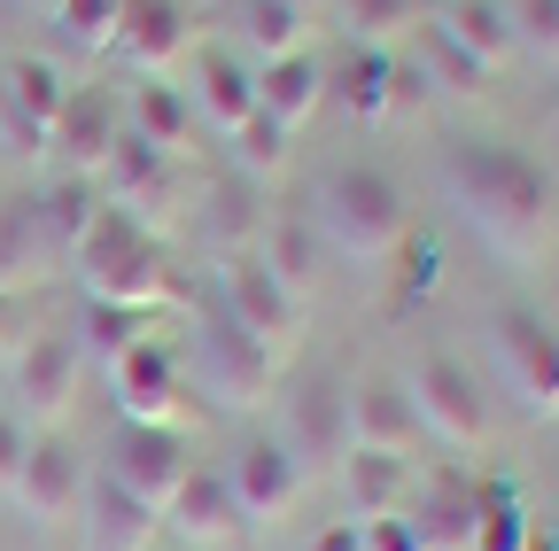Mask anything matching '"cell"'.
<instances>
[{
    "mask_svg": "<svg viewBox=\"0 0 559 551\" xmlns=\"http://www.w3.org/2000/svg\"><path fill=\"white\" fill-rule=\"evenodd\" d=\"M55 264H62V256H55L47 226H39V202H32V194L0 202V296L32 288L39 272H55Z\"/></svg>",
    "mask_w": 559,
    "mask_h": 551,
    "instance_id": "obj_28",
    "label": "cell"
},
{
    "mask_svg": "<svg viewBox=\"0 0 559 551\" xmlns=\"http://www.w3.org/2000/svg\"><path fill=\"white\" fill-rule=\"evenodd\" d=\"M16 9H47V16H55V0H16Z\"/></svg>",
    "mask_w": 559,
    "mask_h": 551,
    "instance_id": "obj_43",
    "label": "cell"
},
{
    "mask_svg": "<svg viewBox=\"0 0 559 551\" xmlns=\"http://www.w3.org/2000/svg\"><path fill=\"white\" fill-rule=\"evenodd\" d=\"M358 528H366V551H428L412 513H381V520H358Z\"/></svg>",
    "mask_w": 559,
    "mask_h": 551,
    "instance_id": "obj_40",
    "label": "cell"
},
{
    "mask_svg": "<svg viewBox=\"0 0 559 551\" xmlns=\"http://www.w3.org/2000/svg\"><path fill=\"white\" fill-rule=\"evenodd\" d=\"M109 55L124 62L132 79H171V62L194 55V16H187V0H124Z\"/></svg>",
    "mask_w": 559,
    "mask_h": 551,
    "instance_id": "obj_15",
    "label": "cell"
},
{
    "mask_svg": "<svg viewBox=\"0 0 559 551\" xmlns=\"http://www.w3.org/2000/svg\"><path fill=\"white\" fill-rule=\"evenodd\" d=\"M0 319H9V296H0Z\"/></svg>",
    "mask_w": 559,
    "mask_h": 551,
    "instance_id": "obj_45",
    "label": "cell"
},
{
    "mask_svg": "<svg viewBox=\"0 0 559 551\" xmlns=\"http://www.w3.org/2000/svg\"><path fill=\"white\" fill-rule=\"evenodd\" d=\"M481 334H489V358H498L513 404L528 420H559V326L536 303H498L481 319Z\"/></svg>",
    "mask_w": 559,
    "mask_h": 551,
    "instance_id": "obj_6",
    "label": "cell"
},
{
    "mask_svg": "<svg viewBox=\"0 0 559 551\" xmlns=\"http://www.w3.org/2000/svg\"><path fill=\"white\" fill-rule=\"evenodd\" d=\"M79 381H86V350H79V334L70 326H39V334H24L16 342V358H9V411L39 435V428H55L70 404H79Z\"/></svg>",
    "mask_w": 559,
    "mask_h": 551,
    "instance_id": "obj_9",
    "label": "cell"
},
{
    "mask_svg": "<svg viewBox=\"0 0 559 551\" xmlns=\"http://www.w3.org/2000/svg\"><path fill=\"white\" fill-rule=\"evenodd\" d=\"M70 272H79L86 303H124V311H156L179 296L171 280V256H164V233L148 218L117 211V202H102L94 226L79 233V249H70Z\"/></svg>",
    "mask_w": 559,
    "mask_h": 551,
    "instance_id": "obj_3",
    "label": "cell"
},
{
    "mask_svg": "<svg viewBox=\"0 0 559 551\" xmlns=\"http://www.w3.org/2000/svg\"><path fill=\"white\" fill-rule=\"evenodd\" d=\"M70 86H79V79H62L55 55H32V47L0 55V124H9L16 148H39V156H47V132H55Z\"/></svg>",
    "mask_w": 559,
    "mask_h": 551,
    "instance_id": "obj_13",
    "label": "cell"
},
{
    "mask_svg": "<svg viewBox=\"0 0 559 551\" xmlns=\"http://www.w3.org/2000/svg\"><path fill=\"white\" fill-rule=\"evenodd\" d=\"M506 16H513V32H521V55L536 47V55L559 62V0H506Z\"/></svg>",
    "mask_w": 559,
    "mask_h": 551,
    "instance_id": "obj_39",
    "label": "cell"
},
{
    "mask_svg": "<svg viewBox=\"0 0 559 551\" xmlns=\"http://www.w3.org/2000/svg\"><path fill=\"white\" fill-rule=\"evenodd\" d=\"M288 9H304V16H311V9H319V0H288Z\"/></svg>",
    "mask_w": 559,
    "mask_h": 551,
    "instance_id": "obj_44",
    "label": "cell"
},
{
    "mask_svg": "<svg viewBox=\"0 0 559 551\" xmlns=\"http://www.w3.org/2000/svg\"><path fill=\"white\" fill-rule=\"evenodd\" d=\"M342 498H349V520H381V513H404L412 505V458L404 451H342Z\"/></svg>",
    "mask_w": 559,
    "mask_h": 551,
    "instance_id": "obj_25",
    "label": "cell"
},
{
    "mask_svg": "<svg viewBox=\"0 0 559 551\" xmlns=\"http://www.w3.org/2000/svg\"><path fill=\"white\" fill-rule=\"evenodd\" d=\"M280 443H288L311 474L342 466L349 451V381L334 366H304V373H280Z\"/></svg>",
    "mask_w": 559,
    "mask_h": 551,
    "instance_id": "obj_7",
    "label": "cell"
},
{
    "mask_svg": "<svg viewBox=\"0 0 559 551\" xmlns=\"http://www.w3.org/2000/svg\"><path fill=\"white\" fill-rule=\"evenodd\" d=\"M124 132H132V141H148V148H164L179 164L202 141V117H194V101H187L179 79H132L124 86Z\"/></svg>",
    "mask_w": 559,
    "mask_h": 551,
    "instance_id": "obj_21",
    "label": "cell"
},
{
    "mask_svg": "<svg viewBox=\"0 0 559 551\" xmlns=\"http://www.w3.org/2000/svg\"><path fill=\"white\" fill-rule=\"evenodd\" d=\"M536 513L521 505L513 481H481V520H474V551H536Z\"/></svg>",
    "mask_w": 559,
    "mask_h": 551,
    "instance_id": "obj_33",
    "label": "cell"
},
{
    "mask_svg": "<svg viewBox=\"0 0 559 551\" xmlns=\"http://www.w3.org/2000/svg\"><path fill=\"white\" fill-rule=\"evenodd\" d=\"M156 326H164L156 311H124V303H79V326H70V334H79V350H86V358L117 366V358L132 350V342H140V334H156Z\"/></svg>",
    "mask_w": 559,
    "mask_h": 551,
    "instance_id": "obj_34",
    "label": "cell"
},
{
    "mask_svg": "<svg viewBox=\"0 0 559 551\" xmlns=\"http://www.w3.org/2000/svg\"><path fill=\"white\" fill-rule=\"evenodd\" d=\"M156 543H164V513L94 466L79 498V551H156Z\"/></svg>",
    "mask_w": 559,
    "mask_h": 551,
    "instance_id": "obj_17",
    "label": "cell"
},
{
    "mask_svg": "<svg viewBox=\"0 0 559 551\" xmlns=\"http://www.w3.org/2000/svg\"><path fill=\"white\" fill-rule=\"evenodd\" d=\"M187 101L202 117V132H241L257 117V62L241 47H194V71H187Z\"/></svg>",
    "mask_w": 559,
    "mask_h": 551,
    "instance_id": "obj_18",
    "label": "cell"
},
{
    "mask_svg": "<svg viewBox=\"0 0 559 551\" xmlns=\"http://www.w3.org/2000/svg\"><path fill=\"white\" fill-rule=\"evenodd\" d=\"M404 388H412V411H419V435H436V443H451V451H481L489 443V396H481V381H474V366L459 358V350H419L412 366H404Z\"/></svg>",
    "mask_w": 559,
    "mask_h": 551,
    "instance_id": "obj_5",
    "label": "cell"
},
{
    "mask_svg": "<svg viewBox=\"0 0 559 551\" xmlns=\"http://www.w3.org/2000/svg\"><path fill=\"white\" fill-rule=\"evenodd\" d=\"M210 303L234 311V319L264 342V350H288V342L304 334V303H296L288 288H280L272 272H264V256H257V249L218 256V272H210Z\"/></svg>",
    "mask_w": 559,
    "mask_h": 551,
    "instance_id": "obj_10",
    "label": "cell"
},
{
    "mask_svg": "<svg viewBox=\"0 0 559 551\" xmlns=\"http://www.w3.org/2000/svg\"><path fill=\"white\" fill-rule=\"evenodd\" d=\"M24 443H32V428L16 420L9 404H0V490H9V481H16V466H24Z\"/></svg>",
    "mask_w": 559,
    "mask_h": 551,
    "instance_id": "obj_41",
    "label": "cell"
},
{
    "mask_svg": "<svg viewBox=\"0 0 559 551\" xmlns=\"http://www.w3.org/2000/svg\"><path fill=\"white\" fill-rule=\"evenodd\" d=\"M187 388V358H179V342L156 326V334H140L132 350L109 366V396L124 420H171V404Z\"/></svg>",
    "mask_w": 559,
    "mask_h": 551,
    "instance_id": "obj_16",
    "label": "cell"
},
{
    "mask_svg": "<svg viewBox=\"0 0 559 551\" xmlns=\"http://www.w3.org/2000/svg\"><path fill=\"white\" fill-rule=\"evenodd\" d=\"M117 16H124V0H55V32L70 47H94V55L117 39Z\"/></svg>",
    "mask_w": 559,
    "mask_h": 551,
    "instance_id": "obj_38",
    "label": "cell"
},
{
    "mask_svg": "<svg viewBox=\"0 0 559 551\" xmlns=\"http://www.w3.org/2000/svg\"><path fill=\"white\" fill-rule=\"evenodd\" d=\"M194 466H202V458H194V443H187L179 420H117V435L102 443V474L124 481V490H132L140 505H156V513L179 498V481H187Z\"/></svg>",
    "mask_w": 559,
    "mask_h": 551,
    "instance_id": "obj_8",
    "label": "cell"
},
{
    "mask_svg": "<svg viewBox=\"0 0 559 551\" xmlns=\"http://www.w3.org/2000/svg\"><path fill=\"white\" fill-rule=\"evenodd\" d=\"M94 187H102V202H117V211H132V218L156 226V211L179 202V164L164 148H148V141H132V132H117V148L102 156Z\"/></svg>",
    "mask_w": 559,
    "mask_h": 551,
    "instance_id": "obj_19",
    "label": "cell"
},
{
    "mask_svg": "<svg viewBox=\"0 0 559 551\" xmlns=\"http://www.w3.org/2000/svg\"><path fill=\"white\" fill-rule=\"evenodd\" d=\"M428 536V551H474V520H481V481L466 474H428L404 505Z\"/></svg>",
    "mask_w": 559,
    "mask_h": 551,
    "instance_id": "obj_24",
    "label": "cell"
},
{
    "mask_svg": "<svg viewBox=\"0 0 559 551\" xmlns=\"http://www.w3.org/2000/svg\"><path fill=\"white\" fill-rule=\"evenodd\" d=\"M389 79H396V47H358L326 71V94L349 109V117H389Z\"/></svg>",
    "mask_w": 559,
    "mask_h": 551,
    "instance_id": "obj_30",
    "label": "cell"
},
{
    "mask_svg": "<svg viewBox=\"0 0 559 551\" xmlns=\"http://www.w3.org/2000/svg\"><path fill=\"white\" fill-rule=\"evenodd\" d=\"M218 474H226V490H234L241 528H249V520H272V513H288V505L304 498V481H311V466H304L288 443H280V428H249Z\"/></svg>",
    "mask_w": 559,
    "mask_h": 551,
    "instance_id": "obj_11",
    "label": "cell"
},
{
    "mask_svg": "<svg viewBox=\"0 0 559 551\" xmlns=\"http://www.w3.org/2000/svg\"><path fill=\"white\" fill-rule=\"evenodd\" d=\"M257 256H264V272H272V280L288 288L296 303H311V296L326 288V272H334V256H326V241L311 233V218H304V211H280V218H264Z\"/></svg>",
    "mask_w": 559,
    "mask_h": 551,
    "instance_id": "obj_23",
    "label": "cell"
},
{
    "mask_svg": "<svg viewBox=\"0 0 559 551\" xmlns=\"http://www.w3.org/2000/svg\"><path fill=\"white\" fill-rule=\"evenodd\" d=\"M117 132H124V94H109L102 79H86V86H70V101H62L55 132H47V164L94 179L102 156L117 148Z\"/></svg>",
    "mask_w": 559,
    "mask_h": 551,
    "instance_id": "obj_14",
    "label": "cell"
},
{
    "mask_svg": "<svg viewBox=\"0 0 559 551\" xmlns=\"http://www.w3.org/2000/svg\"><path fill=\"white\" fill-rule=\"evenodd\" d=\"M304 218H311V233L326 241L334 264H358V272H381V264H396V256L419 241L404 179H396L389 164H366V156L334 164V171L311 187Z\"/></svg>",
    "mask_w": 559,
    "mask_h": 551,
    "instance_id": "obj_2",
    "label": "cell"
},
{
    "mask_svg": "<svg viewBox=\"0 0 559 551\" xmlns=\"http://www.w3.org/2000/svg\"><path fill=\"white\" fill-rule=\"evenodd\" d=\"M412 39H419V55H412V62L428 71V86H436V94H481V86H489V71H481V62H474L443 24H412Z\"/></svg>",
    "mask_w": 559,
    "mask_h": 551,
    "instance_id": "obj_35",
    "label": "cell"
},
{
    "mask_svg": "<svg viewBox=\"0 0 559 551\" xmlns=\"http://www.w3.org/2000/svg\"><path fill=\"white\" fill-rule=\"evenodd\" d=\"M257 179H241V171H226L218 187L202 194V226H210V241H218V256H234V249H257V233H264V211H257Z\"/></svg>",
    "mask_w": 559,
    "mask_h": 551,
    "instance_id": "obj_31",
    "label": "cell"
},
{
    "mask_svg": "<svg viewBox=\"0 0 559 551\" xmlns=\"http://www.w3.org/2000/svg\"><path fill=\"white\" fill-rule=\"evenodd\" d=\"M349 443L358 451H404V458L419 451V411H412L404 373L373 366V373L349 381Z\"/></svg>",
    "mask_w": 559,
    "mask_h": 551,
    "instance_id": "obj_20",
    "label": "cell"
},
{
    "mask_svg": "<svg viewBox=\"0 0 559 551\" xmlns=\"http://www.w3.org/2000/svg\"><path fill=\"white\" fill-rule=\"evenodd\" d=\"M288 156H296V132L288 124H280V117H249L241 132H226V171H241V179H280V171H288Z\"/></svg>",
    "mask_w": 559,
    "mask_h": 551,
    "instance_id": "obj_32",
    "label": "cell"
},
{
    "mask_svg": "<svg viewBox=\"0 0 559 551\" xmlns=\"http://www.w3.org/2000/svg\"><path fill=\"white\" fill-rule=\"evenodd\" d=\"M334 16L358 47H389L404 24H419V0H334Z\"/></svg>",
    "mask_w": 559,
    "mask_h": 551,
    "instance_id": "obj_37",
    "label": "cell"
},
{
    "mask_svg": "<svg viewBox=\"0 0 559 551\" xmlns=\"http://www.w3.org/2000/svg\"><path fill=\"white\" fill-rule=\"evenodd\" d=\"M86 451L70 443V435H55V428H39L32 443H24V466H16V481H9V498H16V513L24 520H39V528H62V520H79V498H86Z\"/></svg>",
    "mask_w": 559,
    "mask_h": 551,
    "instance_id": "obj_12",
    "label": "cell"
},
{
    "mask_svg": "<svg viewBox=\"0 0 559 551\" xmlns=\"http://www.w3.org/2000/svg\"><path fill=\"white\" fill-rule=\"evenodd\" d=\"M428 24H443L489 79L498 71H513L521 62V32H513V16H506V0H443V9L428 16Z\"/></svg>",
    "mask_w": 559,
    "mask_h": 551,
    "instance_id": "obj_26",
    "label": "cell"
},
{
    "mask_svg": "<svg viewBox=\"0 0 559 551\" xmlns=\"http://www.w3.org/2000/svg\"><path fill=\"white\" fill-rule=\"evenodd\" d=\"M304 551H366V528H358V520H349V513H342V520H319Z\"/></svg>",
    "mask_w": 559,
    "mask_h": 551,
    "instance_id": "obj_42",
    "label": "cell"
},
{
    "mask_svg": "<svg viewBox=\"0 0 559 551\" xmlns=\"http://www.w3.org/2000/svg\"><path fill=\"white\" fill-rule=\"evenodd\" d=\"M32 202H39V226H47L55 256L70 264V249H79V233H86V226H94V211H102V187H94L86 171H47V179L32 187Z\"/></svg>",
    "mask_w": 559,
    "mask_h": 551,
    "instance_id": "obj_29",
    "label": "cell"
},
{
    "mask_svg": "<svg viewBox=\"0 0 559 551\" xmlns=\"http://www.w3.org/2000/svg\"><path fill=\"white\" fill-rule=\"evenodd\" d=\"M319 101H326V62H319L311 47L257 62V109H264V117H280L288 132H296V124H304Z\"/></svg>",
    "mask_w": 559,
    "mask_h": 551,
    "instance_id": "obj_27",
    "label": "cell"
},
{
    "mask_svg": "<svg viewBox=\"0 0 559 551\" xmlns=\"http://www.w3.org/2000/svg\"><path fill=\"white\" fill-rule=\"evenodd\" d=\"M443 171V194H451V211L489 241V249H506V256H536L551 233H559V179L498 141V132H459V141L436 156Z\"/></svg>",
    "mask_w": 559,
    "mask_h": 551,
    "instance_id": "obj_1",
    "label": "cell"
},
{
    "mask_svg": "<svg viewBox=\"0 0 559 551\" xmlns=\"http://www.w3.org/2000/svg\"><path fill=\"white\" fill-rule=\"evenodd\" d=\"M164 536H179L187 551H218L241 536V513H234V490H226L218 466H194L179 481V498L164 505Z\"/></svg>",
    "mask_w": 559,
    "mask_h": 551,
    "instance_id": "obj_22",
    "label": "cell"
},
{
    "mask_svg": "<svg viewBox=\"0 0 559 551\" xmlns=\"http://www.w3.org/2000/svg\"><path fill=\"white\" fill-rule=\"evenodd\" d=\"M234 24H241V47H249L257 62L296 55V47H304V32H311V16H304V9H288V0H241Z\"/></svg>",
    "mask_w": 559,
    "mask_h": 551,
    "instance_id": "obj_36",
    "label": "cell"
},
{
    "mask_svg": "<svg viewBox=\"0 0 559 551\" xmlns=\"http://www.w3.org/2000/svg\"><path fill=\"white\" fill-rule=\"evenodd\" d=\"M179 358H187V381L202 388V404H218V411H257V404L280 396V350H264L218 303L194 311V334H187Z\"/></svg>",
    "mask_w": 559,
    "mask_h": 551,
    "instance_id": "obj_4",
    "label": "cell"
}]
</instances>
